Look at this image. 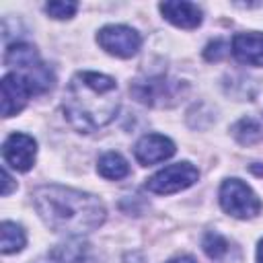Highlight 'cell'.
I'll return each mask as SVG.
<instances>
[{
  "mask_svg": "<svg viewBox=\"0 0 263 263\" xmlns=\"http://www.w3.org/2000/svg\"><path fill=\"white\" fill-rule=\"evenodd\" d=\"M64 115L68 123L90 134L105 127L119 109L117 82L99 72H78L64 92Z\"/></svg>",
  "mask_w": 263,
  "mask_h": 263,
  "instance_id": "1",
  "label": "cell"
},
{
  "mask_svg": "<svg viewBox=\"0 0 263 263\" xmlns=\"http://www.w3.org/2000/svg\"><path fill=\"white\" fill-rule=\"evenodd\" d=\"M39 218L55 232L84 234L105 222V205L99 197L62 185H43L33 193Z\"/></svg>",
  "mask_w": 263,
  "mask_h": 263,
  "instance_id": "2",
  "label": "cell"
},
{
  "mask_svg": "<svg viewBox=\"0 0 263 263\" xmlns=\"http://www.w3.org/2000/svg\"><path fill=\"white\" fill-rule=\"evenodd\" d=\"M220 205L226 214H230L234 218H240V220L255 218L263 210L261 199L240 179H226L222 183V187H220Z\"/></svg>",
  "mask_w": 263,
  "mask_h": 263,
  "instance_id": "3",
  "label": "cell"
},
{
  "mask_svg": "<svg viewBox=\"0 0 263 263\" xmlns=\"http://www.w3.org/2000/svg\"><path fill=\"white\" fill-rule=\"evenodd\" d=\"M183 88L185 84H181L179 80H171L166 76H154L148 80L134 82L132 92L140 103H146L150 107H168L181 99Z\"/></svg>",
  "mask_w": 263,
  "mask_h": 263,
  "instance_id": "4",
  "label": "cell"
},
{
  "mask_svg": "<svg viewBox=\"0 0 263 263\" xmlns=\"http://www.w3.org/2000/svg\"><path fill=\"white\" fill-rule=\"evenodd\" d=\"M199 173L191 162H175L164 166L162 171H158L156 175H152L146 181V189L158 195H168V193H177L181 189L191 187L197 181Z\"/></svg>",
  "mask_w": 263,
  "mask_h": 263,
  "instance_id": "5",
  "label": "cell"
},
{
  "mask_svg": "<svg viewBox=\"0 0 263 263\" xmlns=\"http://www.w3.org/2000/svg\"><path fill=\"white\" fill-rule=\"evenodd\" d=\"M97 41L107 53L117 55V58L136 55L140 45H142V39H140L138 31H134L132 27H125V25H107V27H103L97 35Z\"/></svg>",
  "mask_w": 263,
  "mask_h": 263,
  "instance_id": "6",
  "label": "cell"
},
{
  "mask_svg": "<svg viewBox=\"0 0 263 263\" xmlns=\"http://www.w3.org/2000/svg\"><path fill=\"white\" fill-rule=\"evenodd\" d=\"M35 154H37V142L27 134H10L2 146L4 162L21 173L33 166Z\"/></svg>",
  "mask_w": 263,
  "mask_h": 263,
  "instance_id": "7",
  "label": "cell"
},
{
  "mask_svg": "<svg viewBox=\"0 0 263 263\" xmlns=\"http://www.w3.org/2000/svg\"><path fill=\"white\" fill-rule=\"evenodd\" d=\"M0 90H2V117H12V115L21 113L23 107L27 105L29 97L33 95L29 82L16 72L6 74L2 78Z\"/></svg>",
  "mask_w": 263,
  "mask_h": 263,
  "instance_id": "8",
  "label": "cell"
},
{
  "mask_svg": "<svg viewBox=\"0 0 263 263\" xmlns=\"http://www.w3.org/2000/svg\"><path fill=\"white\" fill-rule=\"evenodd\" d=\"M134 154H136V158H138L140 164L150 166V164H156V162H162V160L171 158L175 154V144L166 136L148 134V136H144L136 144Z\"/></svg>",
  "mask_w": 263,
  "mask_h": 263,
  "instance_id": "9",
  "label": "cell"
},
{
  "mask_svg": "<svg viewBox=\"0 0 263 263\" xmlns=\"http://www.w3.org/2000/svg\"><path fill=\"white\" fill-rule=\"evenodd\" d=\"M232 53L249 66H263V33H238L232 39Z\"/></svg>",
  "mask_w": 263,
  "mask_h": 263,
  "instance_id": "10",
  "label": "cell"
},
{
  "mask_svg": "<svg viewBox=\"0 0 263 263\" xmlns=\"http://www.w3.org/2000/svg\"><path fill=\"white\" fill-rule=\"evenodd\" d=\"M158 8L168 23L181 29H195L201 25V10L193 2H162Z\"/></svg>",
  "mask_w": 263,
  "mask_h": 263,
  "instance_id": "11",
  "label": "cell"
},
{
  "mask_svg": "<svg viewBox=\"0 0 263 263\" xmlns=\"http://www.w3.org/2000/svg\"><path fill=\"white\" fill-rule=\"evenodd\" d=\"M41 60L35 51L33 45L29 43H14L6 49V55H4V64L8 68H16V72H25L33 66H37Z\"/></svg>",
  "mask_w": 263,
  "mask_h": 263,
  "instance_id": "12",
  "label": "cell"
},
{
  "mask_svg": "<svg viewBox=\"0 0 263 263\" xmlns=\"http://www.w3.org/2000/svg\"><path fill=\"white\" fill-rule=\"evenodd\" d=\"M97 171H99L101 177L111 179V181H117V179L127 177L129 164H127V160H125L121 154H117V152H107V154H103V156L99 158Z\"/></svg>",
  "mask_w": 263,
  "mask_h": 263,
  "instance_id": "13",
  "label": "cell"
},
{
  "mask_svg": "<svg viewBox=\"0 0 263 263\" xmlns=\"http://www.w3.org/2000/svg\"><path fill=\"white\" fill-rule=\"evenodd\" d=\"M27 242V236H25V230L14 224V222H2L0 226V251L4 255H10V253H18Z\"/></svg>",
  "mask_w": 263,
  "mask_h": 263,
  "instance_id": "14",
  "label": "cell"
},
{
  "mask_svg": "<svg viewBox=\"0 0 263 263\" xmlns=\"http://www.w3.org/2000/svg\"><path fill=\"white\" fill-rule=\"evenodd\" d=\"M84 255H86V242L78 238H70L68 242H62L51 251V259L55 263H80Z\"/></svg>",
  "mask_w": 263,
  "mask_h": 263,
  "instance_id": "15",
  "label": "cell"
},
{
  "mask_svg": "<svg viewBox=\"0 0 263 263\" xmlns=\"http://www.w3.org/2000/svg\"><path fill=\"white\" fill-rule=\"evenodd\" d=\"M234 136H236V140L240 142V144H253V142H257L259 138H261V125L255 121V119H251V117H247V119H240L236 125H234Z\"/></svg>",
  "mask_w": 263,
  "mask_h": 263,
  "instance_id": "16",
  "label": "cell"
},
{
  "mask_svg": "<svg viewBox=\"0 0 263 263\" xmlns=\"http://www.w3.org/2000/svg\"><path fill=\"white\" fill-rule=\"evenodd\" d=\"M203 251H205V255H208L210 259L220 261V259L226 255V251H228V242H226V238H222L218 232H210V234L203 238Z\"/></svg>",
  "mask_w": 263,
  "mask_h": 263,
  "instance_id": "17",
  "label": "cell"
},
{
  "mask_svg": "<svg viewBox=\"0 0 263 263\" xmlns=\"http://www.w3.org/2000/svg\"><path fill=\"white\" fill-rule=\"evenodd\" d=\"M78 10V4L76 2H64V0H58V2H47L45 4V12L53 18H70L74 16V12Z\"/></svg>",
  "mask_w": 263,
  "mask_h": 263,
  "instance_id": "18",
  "label": "cell"
},
{
  "mask_svg": "<svg viewBox=\"0 0 263 263\" xmlns=\"http://www.w3.org/2000/svg\"><path fill=\"white\" fill-rule=\"evenodd\" d=\"M222 47H224L222 43H210L208 49H205V58L208 60H218L220 55H224V51H220Z\"/></svg>",
  "mask_w": 263,
  "mask_h": 263,
  "instance_id": "19",
  "label": "cell"
},
{
  "mask_svg": "<svg viewBox=\"0 0 263 263\" xmlns=\"http://www.w3.org/2000/svg\"><path fill=\"white\" fill-rule=\"evenodd\" d=\"M2 183H4V187H2V195L6 197V195L12 191V187H14V183H12V179H10V175H8L6 168L2 171Z\"/></svg>",
  "mask_w": 263,
  "mask_h": 263,
  "instance_id": "20",
  "label": "cell"
},
{
  "mask_svg": "<svg viewBox=\"0 0 263 263\" xmlns=\"http://www.w3.org/2000/svg\"><path fill=\"white\" fill-rule=\"evenodd\" d=\"M166 263H195L191 257H175V259H171V261H166Z\"/></svg>",
  "mask_w": 263,
  "mask_h": 263,
  "instance_id": "21",
  "label": "cell"
},
{
  "mask_svg": "<svg viewBox=\"0 0 263 263\" xmlns=\"http://www.w3.org/2000/svg\"><path fill=\"white\" fill-rule=\"evenodd\" d=\"M257 263H263V238L259 240V247H257Z\"/></svg>",
  "mask_w": 263,
  "mask_h": 263,
  "instance_id": "22",
  "label": "cell"
}]
</instances>
